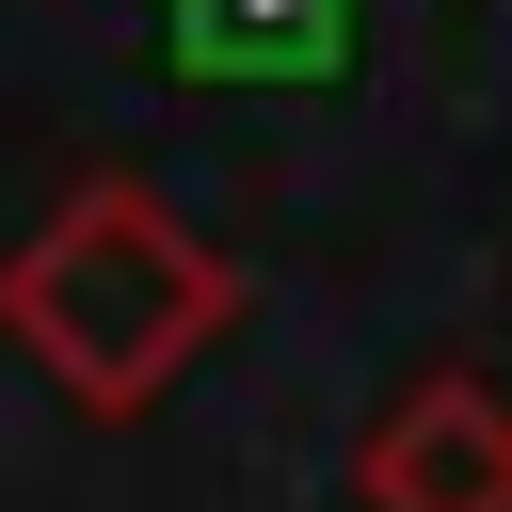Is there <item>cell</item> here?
I'll return each instance as SVG.
<instances>
[{
  "label": "cell",
  "instance_id": "2",
  "mask_svg": "<svg viewBox=\"0 0 512 512\" xmlns=\"http://www.w3.org/2000/svg\"><path fill=\"white\" fill-rule=\"evenodd\" d=\"M368 512H512V384L496 368H416L368 448H352Z\"/></svg>",
  "mask_w": 512,
  "mask_h": 512
},
{
  "label": "cell",
  "instance_id": "3",
  "mask_svg": "<svg viewBox=\"0 0 512 512\" xmlns=\"http://www.w3.org/2000/svg\"><path fill=\"white\" fill-rule=\"evenodd\" d=\"M160 64L176 80H336L352 64V0H160Z\"/></svg>",
  "mask_w": 512,
  "mask_h": 512
},
{
  "label": "cell",
  "instance_id": "1",
  "mask_svg": "<svg viewBox=\"0 0 512 512\" xmlns=\"http://www.w3.org/2000/svg\"><path fill=\"white\" fill-rule=\"evenodd\" d=\"M224 320H240V272H224L144 176H80V192L0 256V336H16L80 416H144Z\"/></svg>",
  "mask_w": 512,
  "mask_h": 512
}]
</instances>
